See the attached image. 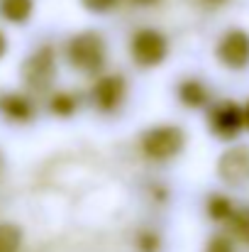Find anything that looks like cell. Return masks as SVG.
<instances>
[{
	"mask_svg": "<svg viewBox=\"0 0 249 252\" xmlns=\"http://www.w3.org/2000/svg\"><path fill=\"white\" fill-rule=\"evenodd\" d=\"M230 225H232V233L249 245V208H242V211H235V216L230 218Z\"/></svg>",
	"mask_w": 249,
	"mask_h": 252,
	"instance_id": "2e32d148",
	"label": "cell"
},
{
	"mask_svg": "<svg viewBox=\"0 0 249 252\" xmlns=\"http://www.w3.org/2000/svg\"><path fill=\"white\" fill-rule=\"evenodd\" d=\"M132 5H139V7H152V5H157V2H162V0H130Z\"/></svg>",
	"mask_w": 249,
	"mask_h": 252,
	"instance_id": "ffe728a7",
	"label": "cell"
},
{
	"mask_svg": "<svg viewBox=\"0 0 249 252\" xmlns=\"http://www.w3.org/2000/svg\"><path fill=\"white\" fill-rule=\"evenodd\" d=\"M183 150H186V130L181 125L159 123V125H149L139 135V152L149 162H157V164L171 162Z\"/></svg>",
	"mask_w": 249,
	"mask_h": 252,
	"instance_id": "3957f363",
	"label": "cell"
},
{
	"mask_svg": "<svg viewBox=\"0 0 249 252\" xmlns=\"http://www.w3.org/2000/svg\"><path fill=\"white\" fill-rule=\"evenodd\" d=\"M215 59L230 71L249 69V32L242 27H230L220 34L215 44Z\"/></svg>",
	"mask_w": 249,
	"mask_h": 252,
	"instance_id": "8992f818",
	"label": "cell"
},
{
	"mask_svg": "<svg viewBox=\"0 0 249 252\" xmlns=\"http://www.w3.org/2000/svg\"><path fill=\"white\" fill-rule=\"evenodd\" d=\"M25 243V230L12 220H0V252H20Z\"/></svg>",
	"mask_w": 249,
	"mask_h": 252,
	"instance_id": "5bb4252c",
	"label": "cell"
},
{
	"mask_svg": "<svg viewBox=\"0 0 249 252\" xmlns=\"http://www.w3.org/2000/svg\"><path fill=\"white\" fill-rule=\"evenodd\" d=\"M127 91H130L127 79L120 71H108V74L103 71V74H98L93 79V84L88 88V100H90V105L98 113L112 115V113H117L125 105Z\"/></svg>",
	"mask_w": 249,
	"mask_h": 252,
	"instance_id": "5b68a950",
	"label": "cell"
},
{
	"mask_svg": "<svg viewBox=\"0 0 249 252\" xmlns=\"http://www.w3.org/2000/svg\"><path fill=\"white\" fill-rule=\"evenodd\" d=\"M59 74V52L54 44H37L20 64V79L29 93H47Z\"/></svg>",
	"mask_w": 249,
	"mask_h": 252,
	"instance_id": "7a4b0ae2",
	"label": "cell"
},
{
	"mask_svg": "<svg viewBox=\"0 0 249 252\" xmlns=\"http://www.w3.org/2000/svg\"><path fill=\"white\" fill-rule=\"evenodd\" d=\"M47 108L54 118H61V120H69L79 113L81 108V95L71 88H59V91H52L49 93V100H47Z\"/></svg>",
	"mask_w": 249,
	"mask_h": 252,
	"instance_id": "8fae6325",
	"label": "cell"
},
{
	"mask_svg": "<svg viewBox=\"0 0 249 252\" xmlns=\"http://www.w3.org/2000/svg\"><path fill=\"white\" fill-rule=\"evenodd\" d=\"M208 127L220 140H235L245 130L242 105H237L232 100H222V103L213 105L208 113Z\"/></svg>",
	"mask_w": 249,
	"mask_h": 252,
	"instance_id": "ba28073f",
	"label": "cell"
},
{
	"mask_svg": "<svg viewBox=\"0 0 249 252\" xmlns=\"http://www.w3.org/2000/svg\"><path fill=\"white\" fill-rule=\"evenodd\" d=\"M5 169H7V159H5V152L0 150V179L5 176Z\"/></svg>",
	"mask_w": 249,
	"mask_h": 252,
	"instance_id": "7402d4cb",
	"label": "cell"
},
{
	"mask_svg": "<svg viewBox=\"0 0 249 252\" xmlns=\"http://www.w3.org/2000/svg\"><path fill=\"white\" fill-rule=\"evenodd\" d=\"M205 252H235V243L227 235H213L205 245Z\"/></svg>",
	"mask_w": 249,
	"mask_h": 252,
	"instance_id": "ac0fdd59",
	"label": "cell"
},
{
	"mask_svg": "<svg viewBox=\"0 0 249 252\" xmlns=\"http://www.w3.org/2000/svg\"><path fill=\"white\" fill-rule=\"evenodd\" d=\"M127 52L130 59L139 66V69H157L168 59L171 44L162 30L157 27H139L130 34L127 42Z\"/></svg>",
	"mask_w": 249,
	"mask_h": 252,
	"instance_id": "277c9868",
	"label": "cell"
},
{
	"mask_svg": "<svg viewBox=\"0 0 249 252\" xmlns=\"http://www.w3.org/2000/svg\"><path fill=\"white\" fill-rule=\"evenodd\" d=\"M218 176L230 186H242L249 181V147L232 145L218 159Z\"/></svg>",
	"mask_w": 249,
	"mask_h": 252,
	"instance_id": "9c48e42d",
	"label": "cell"
},
{
	"mask_svg": "<svg viewBox=\"0 0 249 252\" xmlns=\"http://www.w3.org/2000/svg\"><path fill=\"white\" fill-rule=\"evenodd\" d=\"M137 252H162V235L157 230H139L135 238Z\"/></svg>",
	"mask_w": 249,
	"mask_h": 252,
	"instance_id": "9a60e30c",
	"label": "cell"
},
{
	"mask_svg": "<svg viewBox=\"0 0 249 252\" xmlns=\"http://www.w3.org/2000/svg\"><path fill=\"white\" fill-rule=\"evenodd\" d=\"M37 100L27 91L17 88H2L0 91V118L10 125H32L37 120Z\"/></svg>",
	"mask_w": 249,
	"mask_h": 252,
	"instance_id": "52a82bcc",
	"label": "cell"
},
{
	"mask_svg": "<svg viewBox=\"0 0 249 252\" xmlns=\"http://www.w3.org/2000/svg\"><path fill=\"white\" fill-rule=\"evenodd\" d=\"M64 62L83 76H98L108 66V39L100 30H79L64 42Z\"/></svg>",
	"mask_w": 249,
	"mask_h": 252,
	"instance_id": "6da1fadb",
	"label": "cell"
},
{
	"mask_svg": "<svg viewBox=\"0 0 249 252\" xmlns=\"http://www.w3.org/2000/svg\"><path fill=\"white\" fill-rule=\"evenodd\" d=\"M242 120H245V130H249V100L242 105Z\"/></svg>",
	"mask_w": 249,
	"mask_h": 252,
	"instance_id": "44dd1931",
	"label": "cell"
},
{
	"mask_svg": "<svg viewBox=\"0 0 249 252\" xmlns=\"http://www.w3.org/2000/svg\"><path fill=\"white\" fill-rule=\"evenodd\" d=\"M7 52H10V39H7V34L0 30V62L7 57Z\"/></svg>",
	"mask_w": 249,
	"mask_h": 252,
	"instance_id": "d6986e66",
	"label": "cell"
},
{
	"mask_svg": "<svg viewBox=\"0 0 249 252\" xmlns=\"http://www.w3.org/2000/svg\"><path fill=\"white\" fill-rule=\"evenodd\" d=\"M176 98L183 108L188 110H200L210 103V91L208 86L203 84L200 79L195 76H188V79H181L178 86H176Z\"/></svg>",
	"mask_w": 249,
	"mask_h": 252,
	"instance_id": "30bf717a",
	"label": "cell"
},
{
	"mask_svg": "<svg viewBox=\"0 0 249 252\" xmlns=\"http://www.w3.org/2000/svg\"><path fill=\"white\" fill-rule=\"evenodd\" d=\"M81 2V7L85 12H90V15H108V12H112L122 0H79Z\"/></svg>",
	"mask_w": 249,
	"mask_h": 252,
	"instance_id": "e0dca14e",
	"label": "cell"
},
{
	"mask_svg": "<svg viewBox=\"0 0 249 252\" xmlns=\"http://www.w3.org/2000/svg\"><path fill=\"white\" fill-rule=\"evenodd\" d=\"M205 2H210V5H222L225 0H205Z\"/></svg>",
	"mask_w": 249,
	"mask_h": 252,
	"instance_id": "603a6c76",
	"label": "cell"
},
{
	"mask_svg": "<svg viewBox=\"0 0 249 252\" xmlns=\"http://www.w3.org/2000/svg\"><path fill=\"white\" fill-rule=\"evenodd\" d=\"M34 15V0H0V20L22 27Z\"/></svg>",
	"mask_w": 249,
	"mask_h": 252,
	"instance_id": "7c38bea8",
	"label": "cell"
},
{
	"mask_svg": "<svg viewBox=\"0 0 249 252\" xmlns=\"http://www.w3.org/2000/svg\"><path fill=\"white\" fill-rule=\"evenodd\" d=\"M235 203L230 201V196H225V193H210L208 198H205V213H208V218L210 220H215V223H230V218L235 216Z\"/></svg>",
	"mask_w": 249,
	"mask_h": 252,
	"instance_id": "4fadbf2b",
	"label": "cell"
}]
</instances>
